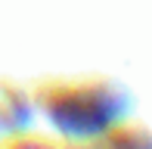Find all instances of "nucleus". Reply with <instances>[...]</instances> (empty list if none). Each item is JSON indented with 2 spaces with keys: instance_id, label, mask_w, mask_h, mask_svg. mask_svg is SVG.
Segmentation results:
<instances>
[{
  "instance_id": "obj_1",
  "label": "nucleus",
  "mask_w": 152,
  "mask_h": 149,
  "mask_svg": "<svg viewBox=\"0 0 152 149\" xmlns=\"http://www.w3.org/2000/svg\"><path fill=\"white\" fill-rule=\"evenodd\" d=\"M106 115H109L106 103H102V99H90V96L65 99L56 109L59 124L68 127V131H96V127H102Z\"/></svg>"
}]
</instances>
